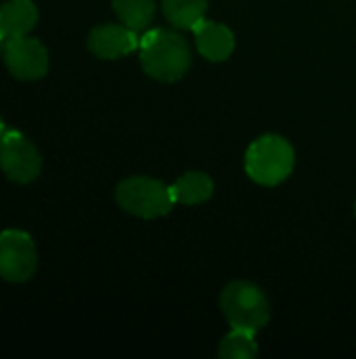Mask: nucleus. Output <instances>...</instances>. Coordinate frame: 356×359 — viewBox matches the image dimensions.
<instances>
[{
	"label": "nucleus",
	"instance_id": "20e7f679",
	"mask_svg": "<svg viewBox=\"0 0 356 359\" xmlns=\"http://www.w3.org/2000/svg\"><path fill=\"white\" fill-rule=\"evenodd\" d=\"M115 202L122 210L138 219H159L176 206L170 187L151 177H128L120 181Z\"/></svg>",
	"mask_w": 356,
	"mask_h": 359
},
{
	"label": "nucleus",
	"instance_id": "9b49d317",
	"mask_svg": "<svg viewBox=\"0 0 356 359\" xmlns=\"http://www.w3.org/2000/svg\"><path fill=\"white\" fill-rule=\"evenodd\" d=\"M172 198L176 204H185V206H195V204H204L212 198L214 194V183L206 172L199 170H191L180 175L172 185H170Z\"/></svg>",
	"mask_w": 356,
	"mask_h": 359
},
{
	"label": "nucleus",
	"instance_id": "9d476101",
	"mask_svg": "<svg viewBox=\"0 0 356 359\" xmlns=\"http://www.w3.org/2000/svg\"><path fill=\"white\" fill-rule=\"evenodd\" d=\"M38 21V8L31 0H8L0 6V38L13 40L27 36Z\"/></svg>",
	"mask_w": 356,
	"mask_h": 359
},
{
	"label": "nucleus",
	"instance_id": "0eeeda50",
	"mask_svg": "<svg viewBox=\"0 0 356 359\" xmlns=\"http://www.w3.org/2000/svg\"><path fill=\"white\" fill-rule=\"evenodd\" d=\"M2 57L6 69L17 80H38L48 72V50L46 46L29 36L6 40L2 46Z\"/></svg>",
	"mask_w": 356,
	"mask_h": 359
},
{
	"label": "nucleus",
	"instance_id": "f257e3e1",
	"mask_svg": "<svg viewBox=\"0 0 356 359\" xmlns=\"http://www.w3.org/2000/svg\"><path fill=\"white\" fill-rule=\"evenodd\" d=\"M138 55L145 74L159 82H176L191 67V50L187 40L164 27L147 29L141 36Z\"/></svg>",
	"mask_w": 356,
	"mask_h": 359
},
{
	"label": "nucleus",
	"instance_id": "f8f14e48",
	"mask_svg": "<svg viewBox=\"0 0 356 359\" xmlns=\"http://www.w3.org/2000/svg\"><path fill=\"white\" fill-rule=\"evenodd\" d=\"M162 6L166 19L180 29H193L208 13V0H164Z\"/></svg>",
	"mask_w": 356,
	"mask_h": 359
},
{
	"label": "nucleus",
	"instance_id": "2eb2a0df",
	"mask_svg": "<svg viewBox=\"0 0 356 359\" xmlns=\"http://www.w3.org/2000/svg\"><path fill=\"white\" fill-rule=\"evenodd\" d=\"M4 130H6V126H4V120H2V116H0V137H2Z\"/></svg>",
	"mask_w": 356,
	"mask_h": 359
},
{
	"label": "nucleus",
	"instance_id": "7ed1b4c3",
	"mask_svg": "<svg viewBox=\"0 0 356 359\" xmlns=\"http://www.w3.org/2000/svg\"><path fill=\"white\" fill-rule=\"evenodd\" d=\"M220 311L231 328L258 332L271 320V303L264 290L252 282L237 280L220 292Z\"/></svg>",
	"mask_w": 356,
	"mask_h": 359
},
{
	"label": "nucleus",
	"instance_id": "f3484780",
	"mask_svg": "<svg viewBox=\"0 0 356 359\" xmlns=\"http://www.w3.org/2000/svg\"><path fill=\"white\" fill-rule=\"evenodd\" d=\"M355 212H356V206H355Z\"/></svg>",
	"mask_w": 356,
	"mask_h": 359
},
{
	"label": "nucleus",
	"instance_id": "dca6fc26",
	"mask_svg": "<svg viewBox=\"0 0 356 359\" xmlns=\"http://www.w3.org/2000/svg\"><path fill=\"white\" fill-rule=\"evenodd\" d=\"M2 46H4V40L0 38V53H2Z\"/></svg>",
	"mask_w": 356,
	"mask_h": 359
},
{
	"label": "nucleus",
	"instance_id": "6e6552de",
	"mask_svg": "<svg viewBox=\"0 0 356 359\" xmlns=\"http://www.w3.org/2000/svg\"><path fill=\"white\" fill-rule=\"evenodd\" d=\"M138 44H141L138 32L124 23L97 25L94 29H90L86 40L88 50L99 59H120L124 55L138 50Z\"/></svg>",
	"mask_w": 356,
	"mask_h": 359
},
{
	"label": "nucleus",
	"instance_id": "4468645a",
	"mask_svg": "<svg viewBox=\"0 0 356 359\" xmlns=\"http://www.w3.org/2000/svg\"><path fill=\"white\" fill-rule=\"evenodd\" d=\"M258 353L256 345V332L243 330V328H233L218 347V358L225 359H250Z\"/></svg>",
	"mask_w": 356,
	"mask_h": 359
},
{
	"label": "nucleus",
	"instance_id": "f03ea898",
	"mask_svg": "<svg viewBox=\"0 0 356 359\" xmlns=\"http://www.w3.org/2000/svg\"><path fill=\"white\" fill-rule=\"evenodd\" d=\"M296 164V151L281 135H262L245 151L248 177L264 187L283 183Z\"/></svg>",
	"mask_w": 356,
	"mask_h": 359
},
{
	"label": "nucleus",
	"instance_id": "ddd939ff",
	"mask_svg": "<svg viewBox=\"0 0 356 359\" xmlns=\"http://www.w3.org/2000/svg\"><path fill=\"white\" fill-rule=\"evenodd\" d=\"M111 4L118 19L136 32L147 29L155 15V0H111Z\"/></svg>",
	"mask_w": 356,
	"mask_h": 359
},
{
	"label": "nucleus",
	"instance_id": "39448f33",
	"mask_svg": "<svg viewBox=\"0 0 356 359\" xmlns=\"http://www.w3.org/2000/svg\"><path fill=\"white\" fill-rule=\"evenodd\" d=\"M0 170L13 183H31L42 170V156L23 133L6 128L0 137Z\"/></svg>",
	"mask_w": 356,
	"mask_h": 359
},
{
	"label": "nucleus",
	"instance_id": "1a4fd4ad",
	"mask_svg": "<svg viewBox=\"0 0 356 359\" xmlns=\"http://www.w3.org/2000/svg\"><path fill=\"white\" fill-rule=\"evenodd\" d=\"M197 50L212 63L227 61L235 50V34L218 21H199L193 29Z\"/></svg>",
	"mask_w": 356,
	"mask_h": 359
},
{
	"label": "nucleus",
	"instance_id": "423d86ee",
	"mask_svg": "<svg viewBox=\"0 0 356 359\" xmlns=\"http://www.w3.org/2000/svg\"><path fill=\"white\" fill-rule=\"evenodd\" d=\"M38 267L34 240L27 231L4 229L0 233V278L13 284L27 282Z\"/></svg>",
	"mask_w": 356,
	"mask_h": 359
}]
</instances>
